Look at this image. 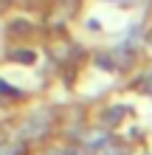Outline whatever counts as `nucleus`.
Instances as JSON below:
<instances>
[{
	"label": "nucleus",
	"instance_id": "obj_2",
	"mask_svg": "<svg viewBox=\"0 0 152 155\" xmlns=\"http://www.w3.org/2000/svg\"><path fill=\"white\" fill-rule=\"evenodd\" d=\"M14 59L17 62H28V65H31V62H34V51H17Z\"/></svg>",
	"mask_w": 152,
	"mask_h": 155
},
{
	"label": "nucleus",
	"instance_id": "obj_1",
	"mask_svg": "<svg viewBox=\"0 0 152 155\" xmlns=\"http://www.w3.org/2000/svg\"><path fill=\"white\" fill-rule=\"evenodd\" d=\"M51 127V113L48 110H37L34 116L25 118V124H23V138H40V135H45V130Z\"/></svg>",
	"mask_w": 152,
	"mask_h": 155
},
{
	"label": "nucleus",
	"instance_id": "obj_3",
	"mask_svg": "<svg viewBox=\"0 0 152 155\" xmlns=\"http://www.w3.org/2000/svg\"><path fill=\"white\" fill-rule=\"evenodd\" d=\"M20 147H0V155H17Z\"/></svg>",
	"mask_w": 152,
	"mask_h": 155
},
{
	"label": "nucleus",
	"instance_id": "obj_4",
	"mask_svg": "<svg viewBox=\"0 0 152 155\" xmlns=\"http://www.w3.org/2000/svg\"><path fill=\"white\" fill-rule=\"evenodd\" d=\"M147 87H149V90H152V74H149V76H147Z\"/></svg>",
	"mask_w": 152,
	"mask_h": 155
},
{
	"label": "nucleus",
	"instance_id": "obj_5",
	"mask_svg": "<svg viewBox=\"0 0 152 155\" xmlns=\"http://www.w3.org/2000/svg\"><path fill=\"white\" fill-rule=\"evenodd\" d=\"M118 3H130V0H118Z\"/></svg>",
	"mask_w": 152,
	"mask_h": 155
},
{
	"label": "nucleus",
	"instance_id": "obj_6",
	"mask_svg": "<svg viewBox=\"0 0 152 155\" xmlns=\"http://www.w3.org/2000/svg\"><path fill=\"white\" fill-rule=\"evenodd\" d=\"M149 45H152V34H149Z\"/></svg>",
	"mask_w": 152,
	"mask_h": 155
}]
</instances>
